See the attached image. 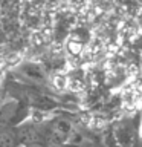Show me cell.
<instances>
[{"instance_id":"1","label":"cell","mask_w":142,"mask_h":147,"mask_svg":"<svg viewBox=\"0 0 142 147\" xmlns=\"http://www.w3.org/2000/svg\"><path fill=\"white\" fill-rule=\"evenodd\" d=\"M18 135L14 129L0 127V147H17Z\"/></svg>"},{"instance_id":"5","label":"cell","mask_w":142,"mask_h":147,"mask_svg":"<svg viewBox=\"0 0 142 147\" xmlns=\"http://www.w3.org/2000/svg\"><path fill=\"white\" fill-rule=\"evenodd\" d=\"M27 147H48V146H44V144H41V142H29L27 144Z\"/></svg>"},{"instance_id":"2","label":"cell","mask_w":142,"mask_h":147,"mask_svg":"<svg viewBox=\"0 0 142 147\" xmlns=\"http://www.w3.org/2000/svg\"><path fill=\"white\" fill-rule=\"evenodd\" d=\"M21 75L26 78V80H29L32 83H37V84H43V83L46 81L44 78V74L40 71L38 67L32 66V64H26V66L21 67Z\"/></svg>"},{"instance_id":"3","label":"cell","mask_w":142,"mask_h":147,"mask_svg":"<svg viewBox=\"0 0 142 147\" xmlns=\"http://www.w3.org/2000/svg\"><path fill=\"white\" fill-rule=\"evenodd\" d=\"M52 129L67 138L69 135H70V132L73 130V129H75V126H73V123L69 121V119H66V118H60V119H57V121L54 123Z\"/></svg>"},{"instance_id":"4","label":"cell","mask_w":142,"mask_h":147,"mask_svg":"<svg viewBox=\"0 0 142 147\" xmlns=\"http://www.w3.org/2000/svg\"><path fill=\"white\" fill-rule=\"evenodd\" d=\"M67 144L72 146V147H82L87 142V138L82 132H80L78 129H73L70 132V135L67 136Z\"/></svg>"},{"instance_id":"6","label":"cell","mask_w":142,"mask_h":147,"mask_svg":"<svg viewBox=\"0 0 142 147\" xmlns=\"http://www.w3.org/2000/svg\"><path fill=\"white\" fill-rule=\"evenodd\" d=\"M90 147H101V146H98V144H92Z\"/></svg>"}]
</instances>
